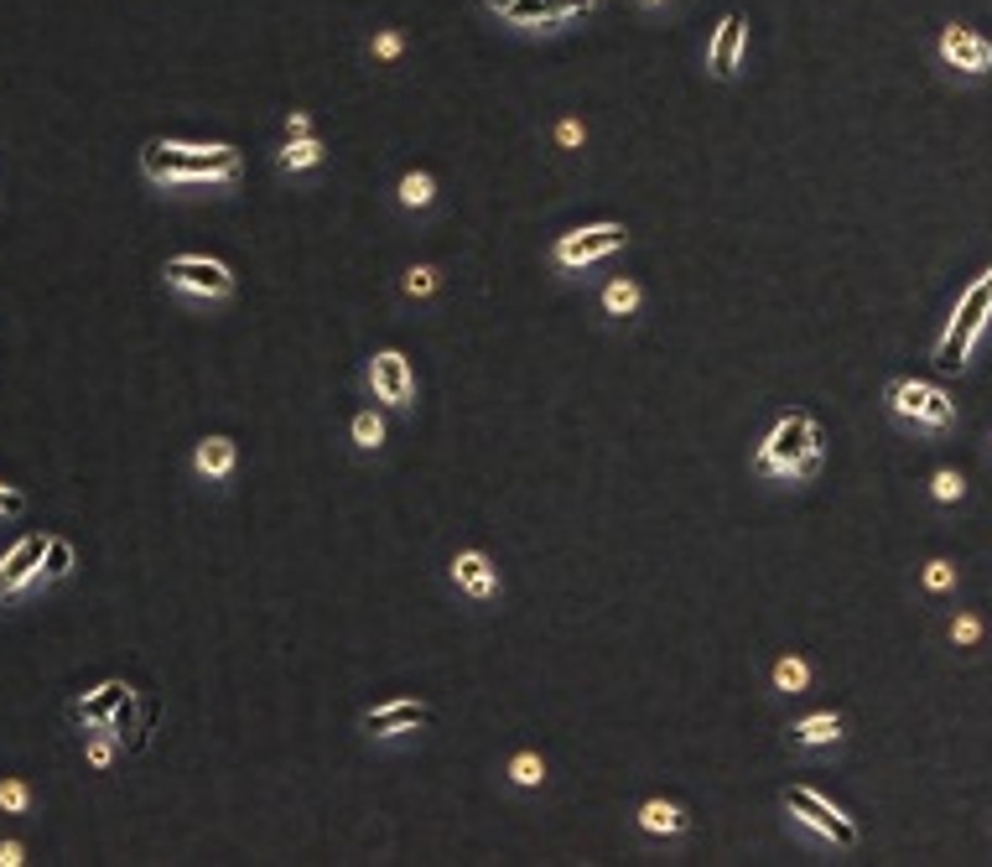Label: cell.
I'll return each mask as SVG.
<instances>
[{
  "label": "cell",
  "mask_w": 992,
  "mask_h": 867,
  "mask_svg": "<svg viewBox=\"0 0 992 867\" xmlns=\"http://www.w3.org/2000/svg\"><path fill=\"white\" fill-rule=\"evenodd\" d=\"M141 172L162 188H183V183H235L239 177V151L235 146H177V141H146L141 146Z\"/></svg>",
  "instance_id": "obj_1"
},
{
  "label": "cell",
  "mask_w": 992,
  "mask_h": 867,
  "mask_svg": "<svg viewBox=\"0 0 992 867\" xmlns=\"http://www.w3.org/2000/svg\"><path fill=\"white\" fill-rule=\"evenodd\" d=\"M821 468V426L805 411L780 416V426L758 447V473H780V478H811Z\"/></svg>",
  "instance_id": "obj_2"
},
{
  "label": "cell",
  "mask_w": 992,
  "mask_h": 867,
  "mask_svg": "<svg viewBox=\"0 0 992 867\" xmlns=\"http://www.w3.org/2000/svg\"><path fill=\"white\" fill-rule=\"evenodd\" d=\"M988 317H992V271H982V276L967 286V297H962V306L951 312L941 343H936V369H941V375H962V369H967V353H971V343H977V332L988 328Z\"/></svg>",
  "instance_id": "obj_3"
},
{
  "label": "cell",
  "mask_w": 992,
  "mask_h": 867,
  "mask_svg": "<svg viewBox=\"0 0 992 867\" xmlns=\"http://www.w3.org/2000/svg\"><path fill=\"white\" fill-rule=\"evenodd\" d=\"M883 400H889V411H894L899 422L920 426V431H951V426H956L951 395L936 390V385H925V379H889Z\"/></svg>",
  "instance_id": "obj_4"
},
{
  "label": "cell",
  "mask_w": 992,
  "mask_h": 867,
  "mask_svg": "<svg viewBox=\"0 0 992 867\" xmlns=\"http://www.w3.org/2000/svg\"><path fill=\"white\" fill-rule=\"evenodd\" d=\"M162 276L172 291H183V297H203V302H224V297H235V276H229V265L224 260H209V255H172L162 265Z\"/></svg>",
  "instance_id": "obj_5"
},
{
  "label": "cell",
  "mask_w": 992,
  "mask_h": 867,
  "mask_svg": "<svg viewBox=\"0 0 992 867\" xmlns=\"http://www.w3.org/2000/svg\"><path fill=\"white\" fill-rule=\"evenodd\" d=\"M784 811H790V816H801L811 831H821L831 846H857V842H863V831H857V826H852L831 800H821L816 790H805V784H790V790H784Z\"/></svg>",
  "instance_id": "obj_6"
},
{
  "label": "cell",
  "mask_w": 992,
  "mask_h": 867,
  "mask_svg": "<svg viewBox=\"0 0 992 867\" xmlns=\"http://www.w3.org/2000/svg\"><path fill=\"white\" fill-rule=\"evenodd\" d=\"M48 530H32V536H22L5 556H0V603L5 598H16V592H26V587L37 582V571H42V551H48Z\"/></svg>",
  "instance_id": "obj_7"
},
{
  "label": "cell",
  "mask_w": 992,
  "mask_h": 867,
  "mask_svg": "<svg viewBox=\"0 0 992 867\" xmlns=\"http://www.w3.org/2000/svg\"><path fill=\"white\" fill-rule=\"evenodd\" d=\"M624 239H629V235H624V224H592V229L562 235V239H556V265H567V271H577V265H592V260L614 255Z\"/></svg>",
  "instance_id": "obj_8"
},
{
  "label": "cell",
  "mask_w": 992,
  "mask_h": 867,
  "mask_svg": "<svg viewBox=\"0 0 992 867\" xmlns=\"http://www.w3.org/2000/svg\"><path fill=\"white\" fill-rule=\"evenodd\" d=\"M130 696H136V691H130L125 680H104V686H95L89 696L68 702V722H78V727H110V722H115V712L130 702Z\"/></svg>",
  "instance_id": "obj_9"
},
{
  "label": "cell",
  "mask_w": 992,
  "mask_h": 867,
  "mask_svg": "<svg viewBox=\"0 0 992 867\" xmlns=\"http://www.w3.org/2000/svg\"><path fill=\"white\" fill-rule=\"evenodd\" d=\"M941 58L962 73H988L992 68V42L977 37L971 26H945L941 32Z\"/></svg>",
  "instance_id": "obj_10"
},
{
  "label": "cell",
  "mask_w": 992,
  "mask_h": 867,
  "mask_svg": "<svg viewBox=\"0 0 992 867\" xmlns=\"http://www.w3.org/2000/svg\"><path fill=\"white\" fill-rule=\"evenodd\" d=\"M369 385H375V395L385 405H411V390H416V379H411V364H405V353L385 349L375 353V364H369Z\"/></svg>",
  "instance_id": "obj_11"
},
{
  "label": "cell",
  "mask_w": 992,
  "mask_h": 867,
  "mask_svg": "<svg viewBox=\"0 0 992 867\" xmlns=\"http://www.w3.org/2000/svg\"><path fill=\"white\" fill-rule=\"evenodd\" d=\"M431 722V706L422 702H385L375 712H364V732L369 738H395V732H416Z\"/></svg>",
  "instance_id": "obj_12"
},
{
  "label": "cell",
  "mask_w": 992,
  "mask_h": 867,
  "mask_svg": "<svg viewBox=\"0 0 992 867\" xmlns=\"http://www.w3.org/2000/svg\"><path fill=\"white\" fill-rule=\"evenodd\" d=\"M592 5H603V0H515L504 16L510 22H541V26H551V22H567L572 11H592Z\"/></svg>",
  "instance_id": "obj_13"
},
{
  "label": "cell",
  "mask_w": 992,
  "mask_h": 867,
  "mask_svg": "<svg viewBox=\"0 0 992 867\" xmlns=\"http://www.w3.org/2000/svg\"><path fill=\"white\" fill-rule=\"evenodd\" d=\"M452 582L463 587L468 598H494L499 592L494 566H489V556H478V551H463V556L452 562Z\"/></svg>",
  "instance_id": "obj_14"
},
{
  "label": "cell",
  "mask_w": 992,
  "mask_h": 867,
  "mask_svg": "<svg viewBox=\"0 0 992 867\" xmlns=\"http://www.w3.org/2000/svg\"><path fill=\"white\" fill-rule=\"evenodd\" d=\"M738 58H743V16L728 11L723 26H717V37H712V73H717V78H728V73L738 68Z\"/></svg>",
  "instance_id": "obj_15"
},
{
  "label": "cell",
  "mask_w": 992,
  "mask_h": 867,
  "mask_svg": "<svg viewBox=\"0 0 992 867\" xmlns=\"http://www.w3.org/2000/svg\"><path fill=\"white\" fill-rule=\"evenodd\" d=\"M239 463V447L229 437H203V442L192 447V468L203 473V478H229Z\"/></svg>",
  "instance_id": "obj_16"
},
{
  "label": "cell",
  "mask_w": 992,
  "mask_h": 867,
  "mask_svg": "<svg viewBox=\"0 0 992 867\" xmlns=\"http://www.w3.org/2000/svg\"><path fill=\"white\" fill-rule=\"evenodd\" d=\"M837 738H842V717L837 712H816V717L790 727V743H801V749H821V743H837Z\"/></svg>",
  "instance_id": "obj_17"
},
{
  "label": "cell",
  "mask_w": 992,
  "mask_h": 867,
  "mask_svg": "<svg viewBox=\"0 0 992 867\" xmlns=\"http://www.w3.org/2000/svg\"><path fill=\"white\" fill-rule=\"evenodd\" d=\"M639 826L655 831V837H676V831H686V816L681 805H670V800H644L639 805Z\"/></svg>",
  "instance_id": "obj_18"
},
{
  "label": "cell",
  "mask_w": 992,
  "mask_h": 867,
  "mask_svg": "<svg viewBox=\"0 0 992 867\" xmlns=\"http://www.w3.org/2000/svg\"><path fill=\"white\" fill-rule=\"evenodd\" d=\"M73 566H78V556H73V540L68 536H52L48 551H42V571H37V582H63Z\"/></svg>",
  "instance_id": "obj_19"
},
{
  "label": "cell",
  "mask_w": 992,
  "mask_h": 867,
  "mask_svg": "<svg viewBox=\"0 0 992 867\" xmlns=\"http://www.w3.org/2000/svg\"><path fill=\"white\" fill-rule=\"evenodd\" d=\"M354 442L364 447V452H375V447L385 442V422H379L375 411H359L354 416Z\"/></svg>",
  "instance_id": "obj_20"
},
{
  "label": "cell",
  "mask_w": 992,
  "mask_h": 867,
  "mask_svg": "<svg viewBox=\"0 0 992 867\" xmlns=\"http://www.w3.org/2000/svg\"><path fill=\"white\" fill-rule=\"evenodd\" d=\"M603 306H608L614 317H624V312H635V306H639V286H635V281H614L608 291H603Z\"/></svg>",
  "instance_id": "obj_21"
},
{
  "label": "cell",
  "mask_w": 992,
  "mask_h": 867,
  "mask_svg": "<svg viewBox=\"0 0 992 867\" xmlns=\"http://www.w3.org/2000/svg\"><path fill=\"white\" fill-rule=\"evenodd\" d=\"M401 203L405 209H426V203H431V177H426V172H411V177L401 183Z\"/></svg>",
  "instance_id": "obj_22"
},
{
  "label": "cell",
  "mask_w": 992,
  "mask_h": 867,
  "mask_svg": "<svg viewBox=\"0 0 992 867\" xmlns=\"http://www.w3.org/2000/svg\"><path fill=\"white\" fill-rule=\"evenodd\" d=\"M930 493H936L941 504H951V499H962V493H967V483H962V473H956V468H941L936 478H930Z\"/></svg>",
  "instance_id": "obj_23"
},
{
  "label": "cell",
  "mask_w": 992,
  "mask_h": 867,
  "mask_svg": "<svg viewBox=\"0 0 992 867\" xmlns=\"http://www.w3.org/2000/svg\"><path fill=\"white\" fill-rule=\"evenodd\" d=\"M312 162H323V146L307 141V136H302V141H291L281 151V166H312Z\"/></svg>",
  "instance_id": "obj_24"
},
{
  "label": "cell",
  "mask_w": 992,
  "mask_h": 867,
  "mask_svg": "<svg viewBox=\"0 0 992 867\" xmlns=\"http://www.w3.org/2000/svg\"><path fill=\"white\" fill-rule=\"evenodd\" d=\"M775 680H780V691H801L805 680H811V670H805V659H780V670H775Z\"/></svg>",
  "instance_id": "obj_25"
},
{
  "label": "cell",
  "mask_w": 992,
  "mask_h": 867,
  "mask_svg": "<svg viewBox=\"0 0 992 867\" xmlns=\"http://www.w3.org/2000/svg\"><path fill=\"white\" fill-rule=\"evenodd\" d=\"M510 774H515V784H541V758H536V753H520V758H515V764H510Z\"/></svg>",
  "instance_id": "obj_26"
},
{
  "label": "cell",
  "mask_w": 992,
  "mask_h": 867,
  "mask_svg": "<svg viewBox=\"0 0 992 867\" xmlns=\"http://www.w3.org/2000/svg\"><path fill=\"white\" fill-rule=\"evenodd\" d=\"M26 515V493L16 483H0V519H16Z\"/></svg>",
  "instance_id": "obj_27"
},
{
  "label": "cell",
  "mask_w": 992,
  "mask_h": 867,
  "mask_svg": "<svg viewBox=\"0 0 992 867\" xmlns=\"http://www.w3.org/2000/svg\"><path fill=\"white\" fill-rule=\"evenodd\" d=\"M26 784L22 779H5V784H0V811H26Z\"/></svg>",
  "instance_id": "obj_28"
},
{
  "label": "cell",
  "mask_w": 992,
  "mask_h": 867,
  "mask_svg": "<svg viewBox=\"0 0 992 867\" xmlns=\"http://www.w3.org/2000/svg\"><path fill=\"white\" fill-rule=\"evenodd\" d=\"M925 587H936V592H941V587H951V566L930 562V571H925Z\"/></svg>",
  "instance_id": "obj_29"
},
{
  "label": "cell",
  "mask_w": 992,
  "mask_h": 867,
  "mask_svg": "<svg viewBox=\"0 0 992 867\" xmlns=\"http://www.w3.org/2000/svg\"><path fill=\"white\" fill-rule=\"evenodd\" d=\"M405 291H411V297H426V291H431V271H411V276H405Z\"/></svg>",
  "instance_id": "obj_30"
},
{
  "label": "cell",
  "mask_w": 992,
  "mask_h": 867,
  "mask_svg": "<svg viewBox=\"0 0 992 867\" xmlns=\"http://www.w3.org/2000/svg\"><path fill=\"white\" fill-rule=\"evenodd\" d=\"M375 52H379V58H395V52H401V37H395V32H385V37L375 42Z\"/></svg>",
  "instance_id": "obj_31"
},
{
  "label": "cell",
  "mask_w": 992,
  "mask_h": 867,
  "mask_svg": "<svg viewBox=\"0 0 992 867\" xmlns=\"http://www.w3.org/2000/svg\"><path fill=\"white\" fill-rule=\"evenodd\" d=\"M0 867H22V846H16V842H0Z\"/></svg>",
  "instance_id": "obj_32"
},
{
  "label": "cell",
  "mask_w": 992,
  "mask_h": 867,
  "mask_svg": "<svg viewBox=\"0 0 992 867\" xmlns=\"http://www.w3.org/2000/svg\"><path fill=\"white\" fill-rule=\"evenodd\" d=\"M89 764H95V769H110V743H89Z\"/></svg>",
  "instance_id": "obj_33"
},
{
  "label": "cell",
  "mask_w": 992,
  "mask_h": 867,
  "mask_svg": "<svg viewBox=\"0 0 992 867\" xmlns=\"http://www.w3.org/2000/svg\"><path fill=\"white\" fill-rule=\"evenodd\" d=\"M956 639H962V644H967V639H977V618H956Z\"/></svg>",
  "instance_id": "obj_34"
},
{
  "label": "cell",
  "mask_w": 992,
  "mask_h": 867,
  "mask_svg": "<svg viewBox=\"0 0 992 867\" xmlns=\"http://www.w3.org/2000/svg\"><path fill=\"white\" fill-rule=\"evenodd\" d=\"M562 141L577 146V141H582V125H572V120H567V125H562Z\"/></svg>",
  "instance_id": "obj_35"
},
{
  "label": "cell",
  "mask_w": 992,
  "mask_h": 867,
  "mask_svg": "<svg viewBox=\"0 0 992 867\" xmlns=\"http://www.w3.org/2000/svg\"><path fill=\"white\" fill-rule=\"evenodd\" d=\"M484 5H489V11H510L515 0H484Z\"/></svg>",
  "instance_id": "obj_36"
}]
</instances>
